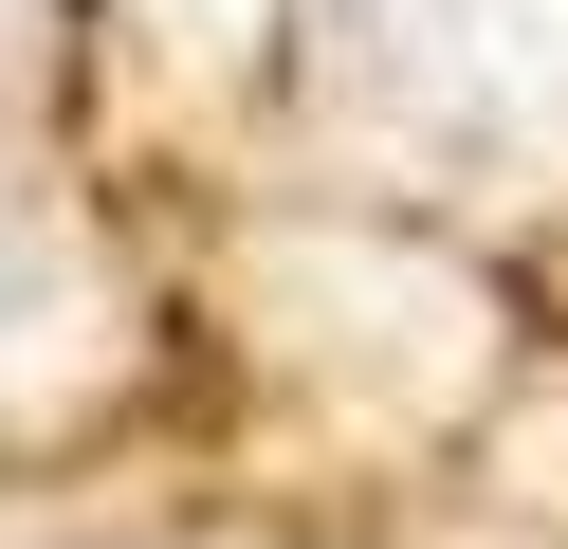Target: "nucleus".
<instances>
[{"label":"nucleus","mask_w":568,"mask_h":549,"mask_svg":"<svg viewBox=\"0 0 568 549\" xmlns=\"http://www.w3.org/2000/svg\"><path fill=\"white\" fill-rule=\"evenodd\" d=\"M74 366H92V275L38 202H0V421H38Z\"/></svg>","instance_id":"1"},{"label":"nucleus","mask_w":568,"mask_h":549,"mask_svg":"<svg viewBox=\"0 0 568 549\" xmlns=\"http://www.w3.org/2000/svg\"><path fill=\"white\" fill-rule=\"evenodd\" d=\"M184 19H202V37H257V0H184Z\"/></svg>","instance_id":"2"}]
</instances>
